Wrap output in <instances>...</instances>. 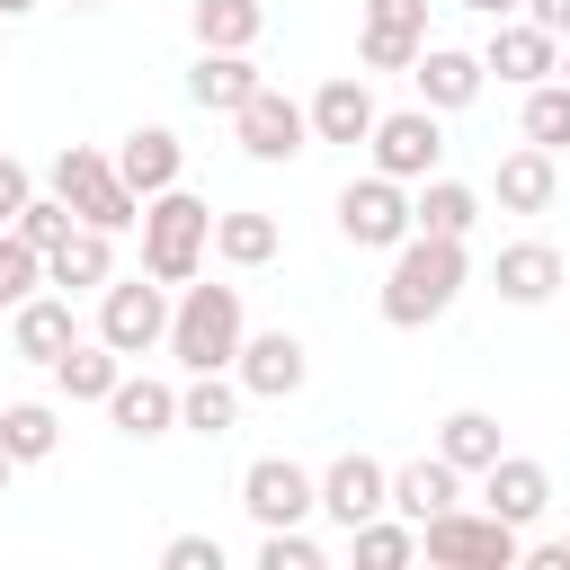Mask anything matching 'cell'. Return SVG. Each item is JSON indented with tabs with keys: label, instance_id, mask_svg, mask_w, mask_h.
<instances>
[{
	"label": "cell",
	"instance_id": "6da1fadb",
	"mask_svg": "<svg viewBox=\"0 0 570 570\" xmlns=\"http://www.w3.org/2000/svg\"><path fill=\"white\" fill-rule=\"evenodd\" d=\"M463 285H472V249H463V240H436V232H410V240L392 249L383 285H374V312H383L392 330H428V321L454 312Z\"/></svg>",
	"mask_w": 570,
	"mask_h": 570
},
{
	"label": "cell",
	"instance_id": "7a4b0ae2",
	"mask_svg": "<svg viewBox=\"0 0 570 570\" xmlns=\"http://www.w3.org/2000/svg\"><path fill=\"white\" fill-rule=\"evenodd\" d=\"M240 338H249V303H240V285H205V276H187L178 285V303H169V356H178V374H223L232 356H240Z\"/></svg>",
	"mask_w": 570,
	"mask_h": 570
},
{
	"label": "cell",
	"instance_id": "3957f363",
	"mask_svg": "<svg viewBox=\"0 0 570 570\" xmlns=\"http://www.w3.org/2000/svg\"><path fill=\"white\" fill-rule=\"evenodd\" d=\"M142 276H160V285H187V276H205V258H214V205L205 196H187V187H160V196H142Z\"/></svg>",
	"mask_w": 570,
	"mask_h": 570
},
{
	"label": "cell",
	"instance_id": "277c9868",
	"mask_svg": "<svg viewBox=\"0 0 570 570\" xmlns=\"http://www.w3.org/2000/svg\"><path fill=\"white\" fill-rule=\"evenodd\" d=\"M45 187L89 223V232H134L142 223V196L116 178V160L107 151H89V142H62L53 160H45Z\"/></svg>",
	"mask_w": 570,
	"mask_h": 570
},
{
	"label": "cell",
	"instance_id": "5b68a950",
	"mask_svg": "<svg viewBox=\"0 0 570 570\" xmlns=\"http://www.w3.org/2000/svg\"><path fill=\"white\" fill-rule=\"evenodd\" d=\"M419 561H436V570H517L525 534L490 508H445V517L419 525Z\"/></svg>",
	"mask_w": 570,
	"mask_h": 570
},
{
	"label": "cell",
	"instance_id": "8992f818",
	"mask_svg": "<svg viewBox=\"0 0 570 570\" xmlns=\"http://www.w3.org/2000/svg\"><path fill=\"white\" fill-rule=\"evenodd\" d=\"M98 338L134 365V356H151L160 338H169V285L160 276H107L98 285Z\"/></svg>",
	"mask_w": 570,
	"mask_h": 570
},
{
	"label": "cell",
	"instance_id": "52a82bcc",
	"mask_svg": "<svg viewBox=\"0 0 570 570\" xmlns=\"http://www.w3.org/2000/svg\"><path fill=\"white\" fill-rule=\"evenodd\" d=\"M232 134H240V151H249L258 169H285V160L312 151V116H303V98H285L276 80H258V89L232 107Z\"/></svg>",
	"mask_w": 570,
	"mask_h": 570
},
{
	"label": "cell",
	"instance_id": "ba28073f",
	"mask_svg": "<svg viewBox=\"0 0 570 570\" xmlns=\"http://www.w3.org/2000/svg\"><path fill=\"white\" fill-rule=\"evenodd\" d=\"M330 214H338V240H347V249H383V258H392V249L410 240V187H401V178H383V169L347 178Z\"/></svg>",
	"mask_w": 570,
	"mask_h": 570
},
{
	"label": "cell",
	"instance_id": "9c48e42d",
	"mask_svg": "<svg viewBox=\"0 0 570 570\" xmlns=\"http://www.w3.org/2000/svg\"><path fill=\"white\" fill-rule=\"evenodd\" d=\"M365 151H374V169H383V178L419 187V178H436V169H445V116H436V107H392V116H374Z\"/></svg>",
	"mask_w": 570,
	"mask_h": 570
},
{
	"label": "cell",
	"instance_id": "30bf717a",
	"mask_svg": "<svg viewBox=\"0 0 570 570\" xmlns=\"http://www.w3.org/2000/svg\"><path fill=\"white\" fill-rule=\"evenodd\" d=\"M240 508H249V525H312L321 517V472H303L294 454H258L240 472Z\"/></svg>",
	"mask_w": 570,
	"mask_h": 570
},
{
	"label": "cell",
	"instance_id": "8fae6325",
	"mask_svg": "<svg viewBox=\"0 0 570 570\" xmlns=\"http://www.w3.org/2000/svg\"><path fill=\"white\" fill-rule=\"evenodd\" d=\"M232 383H240L249 401H294V392L312 383V347H303L294 330H249L240 356H232Z\"/></svg>",
	"mask_w": 570,
	"mask_h": 570
},
{
	"label": "cell",
	"instance_id": "7c38bea8",
	"mask_svg": "<svg viewBox=\"0 0 570 570\" xmlns=\"http://www.w3.org/2000/svg\"><path fill=\"white\" fill-rule=\"evenodd\" d=\"M419 45H428V0H365V27H356L365 71H410Z\"/></svg>",
	"mask_w": 570,
	"mask_h": 570
},
{
	"label": "cell",
	"instance_id": "4fadbf2b",
	"mask_svg": "<svg viewBox=\"0 0 570 570\" xmlns=\"http://www.w3.org/2000/svg\"><path fill=\"white\" fill-rule=\"evenodd\" d=\"M552 62H561V36H543L534 18H490L481 71H499L508 89H534V80H552Z\"/></svg>",
	"mask_w": 570,
	"mask_h": 570
},
{
	"label": "cell",
	"instance_id": "5bb4252c",
	"mask_svg": "<svg viewBox=\"0 0 570 570\" xmlns=\"http://www.w3.org/2000/svg\"><path fill=\"white\" fill-rule=\"evenodd\" d=\"M410 89H419V107H436V116H463V107L490 89V71H481V53H463V45H419V62H410Z\"/></svg>",
	"mask_w": 570,
	"mask_h": 570
},
{
	"label": "cell",
	"instance_id": "9a60e30c",
	"mask_svg": "<svg viewBox=\"0 0 570 570\" xmlns=\"http://www.w3.org/2000/svg\"><path fill=\"white\" fill-rule=\"evenodd\" d=\"M303 116H312V142H347V151H356V142L374 134V116H383V107H374L365 71H330V80L303 98Z\"/></svg>",
	"mask_w": 570,
	"mask_h": 570
},
{
	"label": "cell",
	"instance_id": "2e32d148",
	"mask_svg": "<svg viewBox=\"0 0 570 570\" xmlns=\"http://www.w3.org/2000/svg\"><path fill=\"white\" fill-rule=\"evenodd\" d=\"M71 338H80V312H71V294H62V285H53V294L36 285L27 303H9V356H27V365H53Z\"/></svg>",
	"mask_w": 570,
	"mask_h": 570
},
{
	"label": "cell",
	"instance_id": "e0dca14e",
	"mask_svg": "<svg viewBox=\"0 0 570 570\" xmlns=\"http://www.w3.org/2000/svg\"><path fill=\"white\" fill-rule=\"evenodd\" d=\"M383 508L392 517H410V525H428V517H445V508H463V472L428 445V454H410V463H392V490H383Z\"/></svg>",
	"mask_w": 570,
	"mask_h": 570
},
{
	"label": "cell",
	"instance_id": "ac0fdd59",
	"mask_svg": "<svg viewBox=\"0 0 570 570\" xmlns=\"http://www.w3.org/2000/svg\"><path fill=\"white\" fill-rule=\"evenodd\" d=\"M472 481H481V508H490V517H508L517 534H525V525H543V508H552V472H543L534 454H499V463H490V472H472Z\"/></svg>",
	"mask_w": 570,
	"mask_h": 570
},
{
	"label": "cell",
	"instance_id": "d6986e66",
	"mask_svg": "<svg viewBox=\"0 0 570 570\" xmlns=\"http://www.w3.org/2000/svg\"><path fill=\"white\" fill-rule=\"evenodd\" d=\"M383 490H392V463H374V454H338V463L321 472V517L347 534V525L383 517Z\"/></svg>",
	"mask_w": 570,
	"mask_h": 570
},
{
	"label": "cell",
	"instance_id": "ffe728a7",
	"mask_svg": "<svg viewBox=\"0 0 570 570\" xmlns=\"http://www.w3.org/2000/svg\"><path fill=\"white\" fill-rule=\"evenodd\" d=\"M107 160H116V178H125L134 196H160V187H178V178H187V142H178L169 125H134Z\"/></svg>",
	"mask_w": 570,
	"mask_h": 570
},
{
	"label": "cell",
	"instance_id": "44dd1931",
	"mask_svg": "<svg viewBox=\"0 0 570 570\" xmlns=\"http://www.w3.org/2000/svg\"><path fill=\"white\" fill-rule=\"evenodd\" d=\"M490 196H499V214H552V205H561V151H543V142H517V151L499 160Z\"/></svg>",
	"mask_w": 570,
	"mask_h": 570
},
{
	"label": "cell",
	"instance_id": "7402d4cb",
	"mask_svg": "<svg viewBox=\"0 0 570 570\" xmlns=\"http://www.w3.org/2000/svg\"><path fill=\"white\" fill-rule=\"evenodd\" d=\"M490 285H499V303L543 312V303L561 294V249H552V240H508V249L490 258Z\"/></svg>",
	"mask_w": 570,
	"mask_h": 570
},
{
	"label": "cell",
	"instance_id": "603a6c76",
	"mask_svg": "<svg viewBox=\"0 0 570 570\" xmlns=\"http://www.w3.org/2000/svg\"><path fill=\"white\" fill-rule=\"evenodd\" d=\"M410 232H436V240H472L481 232V187H463V178H419L410 187Z\"/></svg>",
	"mask_w": 570,
	"mask_h": 570
},
{
	"label": "cell",
	"instance_id": "cb8c5ba5",
	"mask_svg": "<svg viewBox=\"0 0 570 570\" xmlns=\"http://www.w3.org/2000/svg\"><path fill=\"white\" fill-rule=\"evenodd\" d=\"M116 276V232H89V223H71L53 249H45V285H62V294H98Z\"/></svg>",
	"mask_w": 570,
	"mask_h": 570
},
{
	"label": "cell",
	"instance_id": "d4e9b609",
	"mask_svg": "<svg viewBox=\"0 0 570 570\" xmlns=\"http://www.w3.org/2000/svg\"><path fill=\"white\" fill-rule=\"evenodd\" d=\"M98 410L116 419V436H169V428H178V383H160V374H116V392H107Z\"/></svg>",
	"mask_w": 570,
	"mask_h": 570
},
{
	"label": "cell",
	"instance_id": "484cf974",
	"mask_svg": "<svg viewBox=\"0 0 570 570\" xmlns=\"http://www.w3.org/2000/svg\"><path fill=\"white\" fill-rule=\"evenodd\" d=\"M258 89V62L249 53H223V45H196V62H187V98L205 107V116H232L240 98Z\"/></svg>",
	"mask_w": 570,
	"mask_h": 570
},
{
	"label": "cell",
	"instance_id": "4316f807",
	"mask_svg": "<svg viewBox=\"0 0 570 570\" xmlns=\"http://www.w3.org/2000/svg\"><path fill=\"white\" fill-rule=\"evenodd\" d=\"M45 374H53V392H62L71 410H80V401H107V392H116V374H125V356H116V347H107V338L89 330V338H71V347H62V356H53Z\"/></svg>",
	"mask_w": 570,
	"mask_h": 570
},
{
	"label": "cell",
	"instance_id": "83f0119b",
	"mask_svg": "<svg viewBox=\"0 0 570 570\" xmlns=\"http://www.w3.org/2000/svg\"><path fill=\"white\" fill-rule=\"evenodd\" d=\"M285 249V232H276V214H258V205H232V214H214V258L232 267V276H249V267H267Z\"/></svg>",
	"mask_w": 570,
	"mask_h": 570
},
{
	"label": "cell",
	"instance_id": "f1b7e54d",
	"mask_svg": "<svg viewBox=\"0 0 570 570\" xmlns=\"http://www.w3.org/2000/svg\"><path fill=\"white\" fill-rule=\"evenodd\" d=\"M240 401H249V392L232 383V365H223V374H187V383H178V428H187V436H232Z\"/></svg>",
	"mask_w": 570,
	"mask_h": 570
},
{
	"label": "cell",
	"instance_id": "f546056e",
	"mask_svg": "<svg viewBox=\"0 0 570 570\" xmlns=\"http://www.w3.org/2000/svg\"><path fill=\"white\" fill-rule=\"evenodd\" d=\"M436 454L472 481V472H490V463L508 454V436H499V419H490V410H445V419H436Z\"/></svg>",
	"mask_w": 570,
	"mask_h": 570
},
{
	"label": "cell",
	"instance_id": "4dcf8cb0",
	"mask_svg": "<svg viewBox=\"0 0 570 570\" xmlns=\"http://www.w3.org/2000/svg\"><path fill=\"white\" fill-rule=\"evenodd\" d=\"M187 27H196V45L249 53V45L267 36V0H187Z\"/></svg>",
	"mask_w": 570,
	"mask_h": 570
},
{
	"label": "cell",
	"instance_id": "1f68e13d",
	"mask_svg": "<svg viewBox=\"0 0 570 570\" xmlns=\"http://www.w3.org/2000/svg\"><path fill=\"white\" fill-rule=\"evenodd\" d=\"M62 445V410L53 401H0V454L9 463H45Z\"/></svg>",
	"mask_w": 570,
	"mask_h": 570
},
{
	"label": "cell",
	"instance_id": "d6a6232c",
	"mask_svg": "<svg viewBox=\"0 0 570 570\" xmlns=\"http://www.w3.org/2000/svg\"><path fill=\"white\" fill-rule=\"evenodd\" d=\"M347 552L365 561V570H401V561H419V525L410 517H365V525H347Z\"/></svg>",
	"mask_w": 570,
	"mask_h": 570
},
{
	"label": "cell",
	"instance_id": "836d02e7",
	"mask_svg": "<svg viewBox=\"0 0 570 570\" xmlns=\"http://www.w3.org/2000/svg\"><path fill=\"white\" fill-rule=\"evenodd\" d=\"M517 125H525V142H543V151H570V80H534Z\"/></svg>",
	"mask_w": 570,
	"mask_h": 570
},
{
	"label": "cell",
	"instance_id": "e575fe53",
	"mask_svg": "<svg viewBox=\"0 0 570 570\" xmlns=\"http://www.w3.org/2000/svg\"><path fill=\"white\" fill-rule=\"evenodd\" d=\"M258 570H330V543L312 525H258Z\"/></svg>",
	"mask_w": 570,
	"mask_h": 570
},
{
	"label": "cell",
	"instance_id": "d590c367",
	"mask_svg": "<svg viewBox=\"0 0 570 570\" xmlns=\"http://www.w3.org/2000/svg\"><path fill=\"white\" fill-rule=\"evenodd\" d=\"M71 223H80V214H71V205H62L53 187H45V196H27V205H18V223H9V232H18L27 249H53V240H62Z\"/></svg>",
	"mask_w": 570,
	"mask_h": 570
},
{
	"label": "cell",
	"instance_id": "8d00e7d4",
	"mask_svg": "<svg viewBox=\"0 0 570 570\" xmlns=\"http://www.w3.org/2000/svg\"><path fill=\"white\" fill-rule=\"evenodd\" d=\"M36 285H45V249H27L18 232H0V312H9V303H27Z\"/></svg>",
	"mask_w": 570,
	"mask_h": 570
},
{
	"label": "cell",
	"instance_id": "74e56055",
	"mask_svg": "<svg viewBox=\"0 0 570 570\" xmlns=\"http://www.w3.org/2000/svg\"><path fill=\"white\" fill-rule=\"evenodd\" d=\"M160 561H169V570H223V543H214V534H169Z\"/></svg>",
	"mask_w": 570,
	"mask_h": 570
},
{
	"label": "cell",
	"instance_id": "f35d334b",
	"mask_svg": "<svg viewBox=\"0 0 570 570\" xmlns=\"http://www.w3.org/2000/svg\"><path fill=\"white\" fill-rule=\"evenodd\" d=\"M27 196H36V169H27V160H9V151H0V232H9V223H18V205H27Z\"/></svg>",
	"mask_w": 570,
	"mask_h": 570
},
{
	"label": "cell",
	"instance_id": "ab89813d",
	"mask_svg": "<svg viewBox=\"0 0 570 570\" xmlns=\"http://www.w3.org/2000/svg\"><path fill=\"white\" fill-rule=\"evenodd\" d=\"M517 18H534V27H543V36H570V0H525V9H517Z\"/></svg>",
	"mask_w": 570,
	"mask_h": 570
},
{
	"label": "cell",
	"instance_id": "60d3db41",
	"mask_svg": "<svg viewBox=\"0 0 570 570\" xmlns=\"http://www.w3.org/2000/svg\"><path fill=\"white\" fill-rule=\"evenodd\" d=\"M454 9H472V18H517L525 0H454Z\"/></svg>",
	"mask_w": 570,
	"mask_h": 570
},
{
	"label": "cell",
	"instance_id": "b9f144b4",
	"mask_svg": "<svg viewBox=\"0 0 570 570\" xmlns=\"http://www.w3.org/2000/svg\"><path fill=\"white\" fill-rule=\"evenodd\" d=\"M27 9H36V0H0V18H27Z\"/></svg>",
	"mask_w": 570,
	"mask_h": 570
},
{
	"label": "cell",
	"instance_id": "7bdbcfd3",
	"mask_svg": "<svg viewBox=\"0 0 570 570\" xmlns=\"http://www.w3.org/2000/svg\"><path fill=\"white\" fill-rule=\"evenodd\" d=\"M552 80H570V36H561V62H552Z\"/></svg>",
	"mask_w": 570,
	"mask_h": 570
},
{
	"label": "cell",
	"instance_id": "ee69618b",
	"mask_svg": "<svg viewBox=\"0 0 570 570\" xmlns=\"http://www.w3.org/2000/svg\"><path fill=\"white\" fill-rule=\"evenodd\" d=\"M9 472H18V463H9V454H0V490H9Z\"/></svg>",
	"mask_w": 570,
	"mask_h": 570
},
{
	"label": "cell",
	"instance_id": "f6af8a7d",
	"mask_svg": "<svg viewBox=\"0 0 570 570\" xmlns=\"http://www.w3.org/2000/svg\"><path fill=\"white\" fill-rule=\"evenodd\" d=\"M62 9H98V0H62Z\"/></svg>",
	"mask_w": 570,
	"mask_h": 570
},
{
	"label": "cell",
	"instance_id": "bcb514c9",
	"mask_svg": "<svg viewBox=\"0 0 570 570\" xmlns=\"http://www.w3.org/2000/svg\"><path fill=\"white\" fill-rule=\"evenodd\" d=\"M561 294H570V258H561Z\"/></svg>",
	"mask_w": 570,
	"mask_h": 570
},
{
	"label": "cell",
	"instance_id": "7dc6e473",
	"mask_svg": "<svg viewBox=\"0 0 570 570\" xmlns=\"http://www.w3.org/2000/svg\"><path fill=\"white\" fill-rule=\"evenodd\" d=\"M0 45H9V18H0Z\"/></svg>",
	"mask_w": 570,
	"mask_h": 570
},
{
	"label": "cell",
	"instance_id": "c3c4849f",
	"mask_svg": "<svg viewBox=\"0 0 570 570\" xmlns=\"http://www.w3.org/2000/svg\"><path fill=\"white\" fill-rule=\"evenodd\" d=\"M561 552H570V534H561Z\"/></svg>",
	"mask_w": 570,
	"mask_h": 570
}]
</instances>
